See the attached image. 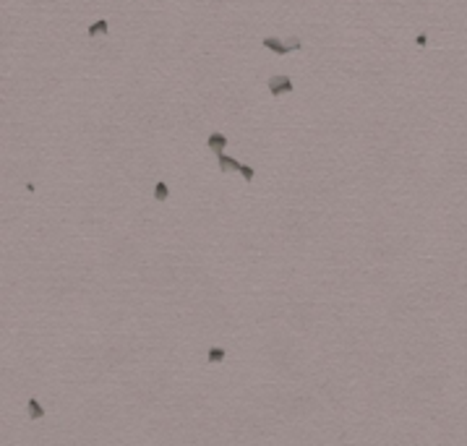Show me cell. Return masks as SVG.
I'll use <instances>...</instances> for the list:
<instances>
[{"label":"cell","instance_id":"8","mask_svg":"<svg viewBox=\"0 0 467 446\" xmlns=\"http://www.w3.org/2000/svg\"><path fill=\"white\" fill-rule=\"evenodd\" d=\"M224 355H227V352H224L222 347H212V350H209V363H222Z\"/></svg>","mask_w":467,"mask_h":446},{"label":"cell","instance_id":"6","mask_svg":"<svg viewBox=\"0 0 467 446\" xmlns=\"http://www.w3.org/2000/svg\"><path fill=\"white\" fill-rule=\"evenodd\" d=\"M167 196H170V188H167V183H164V180H160V183H157V188H154V199H157V201H167Z\"/></svg>","mask_w":467,"mask_h":446},{"label":"cell","instance_id":"9","mask_svg":"<svg viewBox=\"0 0 467 446\" xmlns=\"http://www.w3.org/2000/svg\"><path fill=\"white\" fill-rule=\"evenodd\" d=\"M240 175H243L245 180H248V183H251V180H253V175H256V172H253V167H248V164H240Z\"/></svg>","mask_w":467,"mask_h":446},{"label":"cell","instance_id":"4","mask_svg":"<svg viewBox=\"0 0 467 446\" xmlns=\"http://www.w3.org/2000/svg\"><path fill=\"white\" fill-rule=\"evenodd\" d=\"M26 410H29V420H42V415H44V407L40 405V399H29Z\"/></svg>","mask_w":467,"mask_h":446},{"label":"cell","instance_id":"7","mask_svg":"<svg viewBox=\"0 0 467 446\" xmlns=\"http://www.w3.org/2000/svg\"><path fill=\"white\" fill-rule=\"evenodd\" d=\"M107 21H97V24H92V26H89V37H100V34H107Z\"/></svg>","mask_w":467,"mask_h":446},{"label":"cell","instance_id":"1","mask_svg":"<svg viewBox=\"0 0 467 446\" xmlns=\"http://www.w3.org/2000/svg\"><path fill=\"white\" fill-rule=\"evenodd\" d=\"M269 92H272L274 97L292 92V79L290 76H272V79H269Z\"/></svg>","mask_w":467,"mask_h":446},{"label":"cell","instance_id":"2","mask_svg":"<svg viewBox=\"0 0 467 446\" xmlns=\"http://www.w3.org/2000/svg\"><path fill=\"white\" fill-rule=\"evenodd\" d=\"M264 47H269V50H274V52H280V55H284V52L298 50V47H300V40H292V42H287V44H282L280 40H274V37H266V40H264Z\"/></svg>","mask_w":467,"mask_h":446},{"label":"cell","instance_id":"3","mask_svg":"<svg viewBox=\"0 0 467 446\" xmlns=\"http://www.w3.org/2000/svg\"><path fill=\"white\" fill-rule=\"evenodd\" d=\"M224 143H227V136H224V133H212L206 139V146L212 149V152H217V154H222Z\"/></svg>","mask_w":467,"mask_h":446},{"label":"cell","instance_id":"5","mask_svg":"<svg viewBox=\"0 0 467 446\" xmlns=\"http://www.w3.org/2000/svg\"><path fill=\"white\" fill-rule=\"evenodd\" d=\"M220 167H222V172H227V170H240V162H238V160H232V157H227V154H220Z\"/></svg>","mask_w":467,"mask_h":446}]
</instances>
